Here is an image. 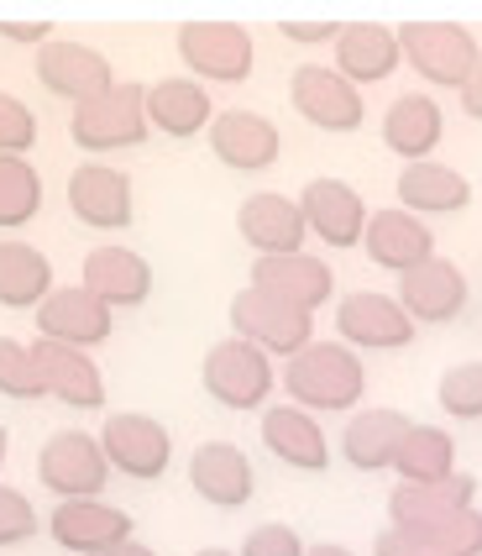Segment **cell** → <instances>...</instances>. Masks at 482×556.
Instances as JSON below:
<instances>
[{"mask_svg":"<svg viewBox=\"0 0 482 556\" xmlns=\"http://www.w3.org/2000/svg\"><path fill=\"white\" fill-rule=\"evenodd\" d=\"M100 452H105L111 472H120V478L157 483L168 472V463H174V435L148 409H116L100 426Z\"/></svg>","mask_w":482,"mask_h":556,"instance_id":"ba28073f","label":"cell"},{"mask_svg":"<svg viewBox=\"0 0 482 556\" xmlns=\"http://www.w3.org/2000/svg\"><path fill=\"white\" fill-rule=\"evenodd\" d=\"M174 48H179L183 74L200 85H241L252 79V63H257V42L237 22H183L174 31Z\"/></svg>","mask_w":482,"mask_h":556,"instance_id":"8992f818","label":"cell"},{"mask_svg":"<svg viewBox=\"0 0 482 556\" xmlns=\"http://www.w3.org/2000/svg\"><path fill=\"white\" fill-rule=\"evenodd\" d=\"M252 289L278 294L283 305L315 315V309H326L335 300V274H331V263H326V257H315V252H294V257H257V263H252Z\"/></svg>","mask_w":482,"mask_h":556,"instance_id":"603a6c76","label":"cell"},{"mask_svg":"<svg viewBox=\"0 0 482 556\" xmlns=\"http://www.w3.org/2000/svg\"><path fill=\"white\" fill-rule=\"evenodd\" d=\"M389 526L420 535L435 556H482V509H478V478L452 472L446 483H393L389 494Z\"/></svg>","mask_w":482,"mask_h":556,"instance_id":"6da1fadb","label":"cell"},{"mask_svg":"<svg viewBox=\"0 0 482 556\" xmlns=\"http://www.w3.org/2000/svg\"><path fill=\"white\" fill-rule=\"evenodd\" d=\"M278 31L289 42H304V48H320V42H335L341 22H278Z\"/></svg>","mask_w":482,"mask_h":556,"instance_id":"ab89813d","label":"cell"},{"mask_svg":"<svg viewBox=\"0 0 482 556\" xmlns=\"http://www.w3.org/2000/svg\"><path fill=\"white\" fill-rule=\"evenodd\" d=\"M37 85L48 94H59L68 105H85L94 94H105L116 85V68L111 59L90 48V42H74V37H48L42 48H37Z\"/></svg>","mask_w":482,"mask_h":556,"instance_id":"5bb4252c","label":"cell"},{"mask_svg":"<svg viewBox=\"0 0 482 556\" xmlns=\"http://www.w3.org/2000/svg\"><path fill=\"white\" fill-rule=\"evenodd\" d=\"M404 63L398 53V31L383 27V22H341L335 31V74L352 79V85H383L393 68Z\"/></svg>","mask_w":482,"mask_h":556,"instance_id":"f1b7e54d","label":"cell"},{"mask_svg":"<svg viewBox=\"0 0 482 556\" xmlns=\"http://www.w3.org/2000/svg\"><path fill=\"white\" fill-rule=\"evenodd\" d=\"M79 283L105 309H137L152 300V263L142 252L120 248V242H105V248L85 252V278Z\"/></svg>","mask_w":482,"mask_h":556,"instance_id":"d4e9b609","label":"cell"},{"mask_svg":"<svg viewBox=\"0 0 482 556\" xmlns=\"http://www.w3.org/2000/svg\"><path fill=\"white\" fill-rule=\"evenodd\" d=\"M37 530H42V515H37V504H31L22 489L0 483V552H11V546H27Z\"/></svg>","mask_w":482,"mask_h":556,"instance_id":"8d00e7d4","label":"cell"},{"mask_svg":"<svg viewBox=\"0 0 482 556\" xmlns=\"http://www.w3.org/2000/svg\"><path fill=\"white\" fill-rule=\"evenodd\" d=\"M393 300L404 305V315L415 326H452L456 315L467 309V300H472V283H467V274L456 268L452 257H430V263H420V268H409L398 278Z\"/></svg>","mask_w":482,"mask_h":556,"instance_id":"ac0fdd59","label":"cell"},{"mask_svg":"<svg viewBox=\"0 0 482 556\" xmlns=\"http://www.w3.org/2000/svg\"><path fill=\"white\" fill-rule=\"evenodd\" d=\"M415 331L420 326L404 315V305L393 294H378V289H352L335 305V337L357 357L362 352H404L415 341Z\"/></svg>","mask_w":482,"mask_h":556,"instance_id":"4fadbf2b","label":"cell"},{"mask_svg":"<svg viewBox=\"0 0 482 556\" xmlns=\"http://www.w3.org/2000/svg\"><path fill=\"white\" fill-rule=\"evenodd\" d=\"M37 320V341L53 346H74V352H94L116 337V309H105L85 283H59L42 305L31 309Z\"/></svg>","mask_w":482,"mask_h":556,"instance_id":"7c38bea8","label":"cell"},{"mask_svg":"<svg viewBox=\"0 0 482 556\" xmlns=\"http://www.w3.org/2000/svg\"><path fill=\"white\" fill-rule=\"evenodd\" d=\"M309 556H352L346 546H335V541H320V546H309Z\"/></svg>","mask_w":482,"mask_h":556,"instance_id":"ee69618b","label":"cell"},{"mask_svg":"<svg viewBox=\"0 0 482 556\" xmlns=\"http://www.w3.org/2000/svg\"><path fill=\"white\" fill-rule=\"evenodd\" d=\"M194 556H241V552H220V546H205V552H194Z\"/></svg>","mask_w":482,"mask_h":556,"instance_id":"bcb514c9","label":"cell"},{"mask_svg":"<svg viewBox=\"0 0 482 556\" xmlns=\"http://www.w3.org/2000/svg\"><path fill=\"white\" fill-rule=\"evenodd\" d=\"M378 131H383V148H389L393 157H404V168H409V163H430L435 148H441V137H446V111H441L435 94L409 90L383 111Z\"/></svg>","mask_w":482,"mask_h":556,"instance_id":"484cf974","label":"cell"},{"mask_svg":"<svg viewBox=\"0 0 482 556\" xmlns=\"http://www.w3.org/2000/svg\"><path fill=\"white\" fill-rule=\"evenodd\" d=\"M68 211L79 226L90 231H126L131 216H137V189H131V174L105 163V157H85L74 174H68Z\"/></svg>","mask_w":482,"mask_h":556,"instance_id":"30bf717a","label":"cell"},{"mask_svg":"<svg viewBox=\"0 0 482 556\" xmlns=\"http://www.w3.org/2000/svg\"><path fill=\"white\" fill-rule=\"evenodd\" d=\"M48 535H53V546L74 556H100L120 546V541H131L137 520L120 504H105V498H63L48 515Z\"/></svg>","mask_w":482,"mask_h":556,"instance_id":"9a60e30c","label":"cell"},{"mask_svg":"<svg viewBox=\"0 0 482 556\" xmlns=\"http://www.w3.org/2000/svg\"><path fill=\"white\" fill-rule=\"evenodd\" d=\"M415 420L404 409H357L346 426H341V463L357 467V472H383L393 467V452Z\"/></svg>","mask_w":482,"mask_h":556,"instance_id":"f546056e","label":"cell"},{"mask_svg":"<svg viewBox=\"0 0 482 556\" xmlns=\"http://www.w3.org/2000/svg\"><path fill=\"white\" fill-rule=\"evenodd\" d=\"M398 211H409V216H461L467 205H472V179L452 168V163H441V157H430V163H409V168H398Z\"/></svg>","mask_w":482,"mask_h":556,"instance_id":"4316f807","label":"cell"},{"mask_svg":"<svg viewBox=\"0 0 482 556\" xmlns=\"http://www.w3.org/2000/svg\"><path fill=\"white\" fill-rule=\"evenodd\" d=\"M289 100L309 126L331 131V137H352L367 122V100L352 79H341L331 63H300L289 79Z\"/></svg>","mask_w":482,"mask_h":556,"instance_id":"8fae6325","label":"cell"},{"mask_svg":"<svg viewBox=\"0 0 482 556\" xmlns=\"http://www.w3.org/2000/svg\"><path fill=\"white\" fill-rule=\"evenodd\" d=\"M189 489L215 509H241L257 494V467L237 441H200L189 452Z\"/></svg>","mask_w":482,"mask_h":556,"instance_id":"44dd1931","label":"cell"},{"mask_svg":"<svg viewBox=\"0 0 482 556\" xmlns=\"http://www.w3.org/2000/svg\"><path fill=\"white\" fill-rule=\"evenodd\" d=\"M226 320H231V337L246 341V346H257V352L272 357V363L300 357L304 346L315 341V315L283 305L278 294H263V289H252V283L231 300Z\"/></svg>","mask_w":482,"mask_h":556,"instance_id":"5b68a950","label":"cell"},{"mask_svg":"<svg viewBox=\"0 0 482 556\" xmlns=\"http://www.w3.org/2000/svg\"><path fill=\"white\" fill-rule=\"evenodd\" d=\"M278 383L289 389V404H300L309 415H357L367 394V368L341 341H309L300 357L283 363Z\"/></svg>","mask_w":482,"mask_h":556,"instance_id":"7a4b0ae2","label":"cell"},{"mask_svg":"<svg viewBox=\"0 0 482 556\" xmlns=\"http://www.w3.org/2000/svg\"><path fill=\"white\" fill-rule=\"evenodd\" d=\"M0 37H5V42H31V48H42V42L53 37V27H48V22H0Z\"/></svg>","mask_w":482,"mask_h":556,"instance_id":"60d3db41","label":"cell"},{"mask_svg":"<svg viewBox=\"0 0 482 556\" xmlns=\"http://www.w3.org/2000/svg\"><path fill=\"white\" fill-rule=\"evenodd\" d=\"M100 556H157V552H152V546H142V541L131 535V541H120V546H111V552H100Z\"/></svg>","mask_w":482,"mask_h":556,"instance_id":"7bdbcfd3","label":"cell"},{"mask_svg":"<svg viewBox=\"0 0 482 556\" xmlns=\"http://www.w3.org/2000/svg\"><path fill=\"white\" fill-rule=\"evenodd\" d=\"M461 111L472 116V122H482V53H478V63H472V74H467V85H461Z\"/></svg>","mask_w":482,"mask_h":556,"instance_id":"b9f144b4","label":"cell"},{"mask_svg":"<svg viewBox=\"0 0 482 556\" xmlns=\"http://www.w3.org/2000/svg\"><path fill=\"white\" fill-rule=\"evenodd\" d=\"M398 31V53L404 63L420 74L424 85H441V90H461L472 63H478L482 42L456 22H404Z\"/></svg>","mask_w":482,"mask_h":556,"instance_id":"52a82bcc","label":"cell"},{"mask_svg":"<svg viewBox=\"0 0 482 556\" xmlns=\"http://www.w3.org/2000/svg\"><path fill=\"white\" fill-rule=\"evenodd\" d=\"M200 383H205V394H211L220 409H268L272 389H278V363L263 357L257 346H246L237 337H220L205 352V363H200Z\"/></svg>","mask_w":482,"mask_h":556,"instance_id":"277c9868","label":"cell"},{"mask_svg":"<svg viewBox=\"0 0 482 556\" xmlns=\"http://www.w3.org/2000/svg\"><path fill=\"white\" fill-rule=\"evenodd\" d=\"M257 431H263V446H268L272 463L294 467V472H326L331 467V435L320 426V415H309L300 404H268Z\"/></svg>","mask_w":482,"mask_h":556,"instance_id":"d6986e66","label":"cell"},{"mask_svg":"<svg viewBox=\"0 0 482 556\" xmlns=\"http://www.w3.org/2000/svg\"><path fill=\"white\" fill-rule=\"evenodd\" d=\"M211 153L231 168V174H268L272 163L283 157V137L263 111H215L211 122Z\"/></svg>","mask_w":482,"mask_h":556,"instance_id":"ffe728a7","label":"cell"},{"mask_svg":"<svg viewBox=\"0 0 482 556\" xmlns=\"http://www.w3.org/2000/svg\"><path fill=\"white\" fill-rule=\"evenodd\" d=\"M215 105L211 90L189 74H168V79H152L148 85V126L174 137V142H194L200 131H211Z\"/></svg>","mask_w":482,"mask_h":556,"instance_id":"83f0119b","label":"cell"},{"mask_svg":"<svg viewBox=\"0 0 482 556\" xmlns=\"http://www.w3.org/2000/svg\"><path fill=\"white\" fill-rule=\"evenodd\" d=\"M362 252H367V263H378V268H389V274H409V268H420L435 257V231H430V220L409 216V211H372L367 216V231H362Z\"/></svg>","mask_w":482,"mask_h":556,"instance_id":"cb8c5ba5","label":"cell"},{"mask_svg":"<svg viewBox=\"0 0 482 556\" xmlns=\"http://www.w3.org/2000/svg\"><path fill=\"white\" fill-rule=\"evenodd\" d=\"M68 137L85 157H105L120 148H142L152 137L148 126V85L116 79L105 94H94L85 105H68Z\"/></svg>","mask_w":482,"mask_h":556,"instance_id":"3957f363","label":"cell"},{"mask_svg":"<svg viewBox=\"0 0 482 556\" xmlns=\"http://www.w3.org/2000/svg\"><path fill=\"white\" fill-rule=\"evenodd\" d=\"M37 148V111L22 94L0 90V157H27Z\"/></svg>","mask_w":482,"mask_h":556,"instance_id":"d590c367","label":"cell"},{"mask_svg":"<svg viewBox=\"0 0 482 556\" xmlns=\"http://www.w3.org/2000/svg\"><path fill=\"white\" fill-rule=\"evenodd\" d=\"M42 211V174L31 157H0V231H22Z\"/></svg>","mask_w":482,"mask_h":556,"instance_id":"d6a6232c","label":"cell"},{"mask_svg":"<svg viewBox=\"0 0 482 556\" xmlns=\"http://www.w3.org/2000/svg\"><path fill=\"white\" fill-rule=\"evenodd\" d=\"M37 483L59 498H100L111 483V463L100 452V435L59 431L37 446Z\"/></svg>","mask_w":482,"mask_h":556,"instance_id":"9c48e42d","label":"cell"},{"mask_svg":"<svg viewBox=\"0 0 482 556\" xmlns=\"http://www.w3.org/2000/svg\"><path fill=\"white\" fill-rule=\"evenodd\" d=\"M372 556H435L430 546H424L420 535H409V530H383L378 541H372Z\"/></svg>","mask_w":482,"mask_h":556,"instance_id":"f35d334b","label":"cell"},{"mask_svg":"<svg viewBox=\"0 0 482 556\" xmlns=\"http://www.w3.org/2000/svg\"><path fill=\"white\" fill-rule=\"evenodd\" d=\"M31 363L42 378V400H59L63 409H105V372L90 352L31 341Z\"/></svg>","mask_w":482,"mask_h":556,"instance_id":"7402d4cb","label":"cell"},{"mask_svg":"<svg viewBox=\"0 0 482 556\" xmlns=\"http://www.w3.org/2000/svg\"><path fill=\"white\" fill-rule=\"evenodd\" d=\"M59 289L53 257L31 248L22 237H0V305L5 309H37Z\"/></svg>","mask_w":482,"mask_h":556,"instance_id":"4dcf8cb0","label":"cell"},{"mask_svg":"<svg viewBox=\"0 0 482 556\" xmlns=\"http://www.w3.org/2000/svg\"><path fill=\"white\" fill-rule=\"evenodd\" d=\"M237 237L257 257H294L309 242V226L294 194H278V189H257L237 205Z\"/></svg>","mask_w":482,"mask_h":556,"instance_id":"2e32d148","label":"cell"},{"mask_svg":"<svg viewBox=\"0 0 482 556\" xmlns=\"http://www.w3.org/2000/svg\"><path fill=\"white\" fill-rule=\"evenodd\" d=\"M0 400L31 404L42 400V378H37V363H31V346L0 337Z\"/></svg>","mask_w":482,"mask_h":556,"instance_id":"e575fe53","label":"cell"},{"mask_svg":"<svg viewBox=\"0 0 482 556\" xmlns=\"http://www.w3.org/2000/svg\"><path fill=\"white\" fill-rule=\"evenodd\" d=\"M300 211L304 226L315 242H326L331 252H352L362 248V231H367V200L357 194V185L346 179H309L300 189Z\"/></svg>","mask_w":482,"mask_h":556,"instance_id":"e0dca14e","label":"cell"},{"mask_svg":"<svg viewBox=\"0 0 482 556\" xmlns=\"http://www.w3.org/2000/svg\"><path fill=\"white\" fill-rule=\"evenodd\" d=\"M5 457H11V431L0 426V467H5Z\"/></svg>","mask_w":482,"mask_h":556,"instance_id":"f6af8a7d","label":"cell"},{"mask_svg":"<svg viewBox=\"0 0 482 556\" xmlns=\"http://www.w3.org/2000/svg\"><path fill=\"white\" fill-rule=\"evenodd\" d=\"M241 556H309L304 535L283 520H268V526H252L246 541H241Z\"/></svg>","mask_w":482,"mask_h":556,"instance_id":"74e56055","label":"cell"},{"mask_svg":"<svg viewBox=\"0 0 482 556\" xmlns=\"http://www.w3.org/2000/svg\"><path fill=\"white\" fill-rule=\"evenodd\" d=\"M435 404L446 420H482V357L478 363H456L435 383Z\"/></svg>","mask_w":482,"mask_h":556,"instance_id":"836d02e7","label":"cell"},{"mask_svg":"<svg viewBox=\"0 0 482 556\" xmlns=\"http://www.w3.org/2000/svg\"><path fill=\"white\" fill-rule=\"evenodd\" d=\"M393 472H398V483H415V489H430V483H446L456 467V441L452 431H441V426H409L404 441H398V452H393Z\"/></svg>","mask_w":482,"mask_h":556,"instance_id":"1f68e13d","label":"cell"}]
</instances>
